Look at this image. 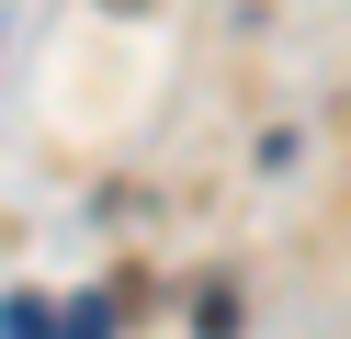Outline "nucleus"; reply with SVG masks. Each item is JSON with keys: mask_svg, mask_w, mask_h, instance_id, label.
<instances>
[{"mask_svg": "<svg viewBox=\"0 0 351 339\" xmlns=\"http://www.w3.org/2000/svg\"><path fill=\"white\" fill-rule=\"evenodd\" d=\"M102 328H114V305L91 294V305H69V328H57V339H102Z\"/></svg>", "mask_w": 351, "mask_h": 339, "instance_id": "obj_1", "label": "nucleus"}]
</instances>
